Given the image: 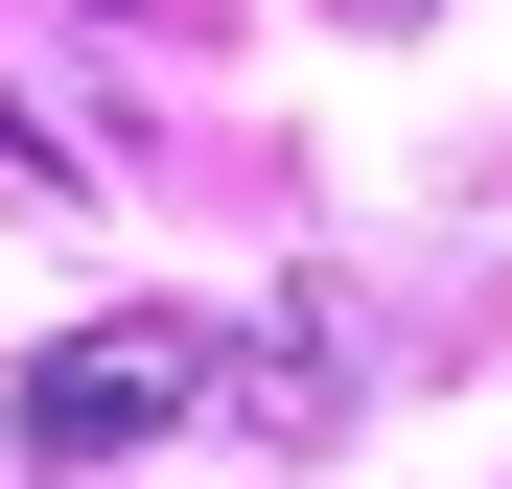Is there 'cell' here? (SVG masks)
Masks as SVG:
<instances>
[{
    "label": "cell",
    "mask_w": 512,
    "mask_h": 489,
    "mask_svg": "<svg viewBox=\"0 0 512 489\" xmlns=\"http://www.w3.org/2000/svg\"><path fill=\"white\" fill-rule=\"evenodd\" d=\"M210 420V326L187 303H117V326H70V350H24V466L47 489H94L140 443H187Z\"/></svg>",
    "instance_id": "obj_1"
}]
</instances>
